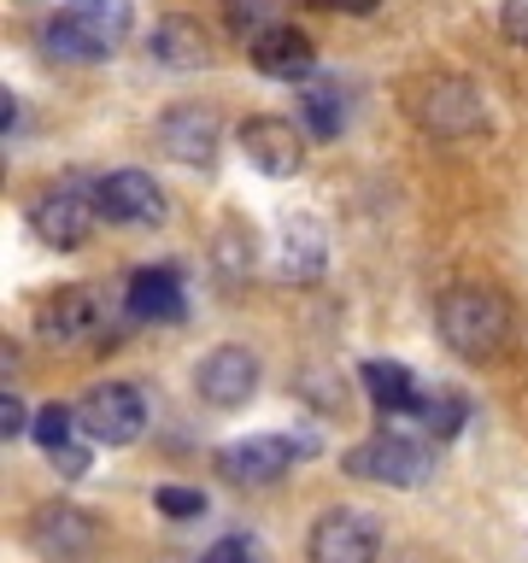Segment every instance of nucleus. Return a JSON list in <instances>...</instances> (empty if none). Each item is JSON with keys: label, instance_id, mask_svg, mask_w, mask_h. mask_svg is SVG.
Listing matches in <instances>:
<instances>
[{"label": "nucleus", "instance_id": "obj_1", "mask_svg": "<svg viewBox=\"0 0 528 563\" xmlns=\"http://www.w3.org/2000/svg\"><path fill=\"white\" fill-rule=\"evenodd\" d=\"M435 323H440V341H447L458 358H493L505 341H510V306L505 294L482 288V282H464V288H447L435 306Z\"/></svg>", "mask_w": 528, "mask_h": 563}, {"label": "nucleus", "instance_id": "obj_2", "mask_svg": "<svg viewBox=\"0 0 528 563\" xmlns=\"http://www.w3.org/2000/svg\"><path fill=\"white\" fill-rule=\"evenodd\" d=\"M130 24H135L130 0H65L47 24V53L53 59H77V65L112 59Z\"/></svg>", "mask_w": 528, "mask_h": 563}, {"label": "nucleus", "instance_id": "obj_3", "mask_svg": "<svg viewBox=\"0 0 528 563\" xmlns=\"http://www.w3.org/2000/svg\"><path fill=\"white\" fill-rule=\"evenodd\" d=\"M341 470L352 482H370V487H422L435 475V446L417 434L382 429V434L359 440L352 452H341Z\"/></svg>", "mask_w": 528, "mask_h": 563}, {"label": "nucleus", "instance_id": "obj_4", "mask_svg": "<svg viewBox=\"0 0 528 563\" xmlns=\"http://www.w3.org/2000/svg\"><path fill=\"white\" fill-rule=\"evenodd\" d=\"M77 417H82V434L95 440V446H130V440H141V429H147V399H141V387H130V382H100V387H88Z\"/></svg>", "mask_w": 528, "mask_h": 563}, {"label": "nucleus", "instance_id": "obj_5", "mask_svg": "<svg viewBox=\"0 0 528 563\" xmlns=\"http://www.w3.org/2000/svg\"><path fill=\"white\" fill-rule=\"evenodd\" d=\"M95 223H100V194H88V188H77V183L47 188L42 200L30 206V229H35V241L59 246V253L82 246L88 235H95Z\"/></svg>", "mask_w": 528, "mask_h": 563}, {"label": "nucleus", "instance_id": "obj_6", "mask_svg": "<svg viewBox=\"0 0 528 563\" xmlns=\"http://www.w3.org/2000/svg\"><path fill=\"white\" fill-rule=\"evenodd\" d=\"M299 457V440L288 434H253V440H235V446L218 452V475L229 487H271L294 470Z\"/></svg>", "mask_w": 528, "mask_h": 563}, {"label": "nucleus", "instance_id": "obj_7", "mask_svg": "<svg viewBox=\"0 0 528 563\" xmlns=\"http://www.w3.org/2000/svg\"><path fill=\"white\" fill-rule=\"evenodd\" d=\"M311 563H376L382 558V528L364 510H329L317 517L311 540H306Z\"/></svg>", "mask_w": 528, "mask_h": 563}, {"label": "nucleus", "instance_id": "obj_8", "mask_svg": "<svg viewBox=\"0 0 528 563\" xmlns=\"http://www.w3.org/2000/svg\"><path fill=\"white\" fill-rule=\"evenodd\" d=\"M30 545L47 563H82L100 545V522L77 505H42L30 517Z\"/></svg>", "mask_w": 528, "mask_h": 563}, {"label": "nucleus", "instance_id": "obj_9", "mask_svg": "<svg viewBox=\"0 0 528 563\" xmlns=\"http://www.w3.org/2000/svg\"><path fill=\"white\" fill-rule=\"evenodd\" d=\"M194 387H200L206 405L235 411V405H246L253 387H258V358L246 346H211L200 358V369H194Z\"/></svg>", "mask_w": 528, "mask_h": 563}, {"label": "nucleus", "instance_id": "obj_10", "mask_svg": "<svg viewBox=\"0 0 528 563\" xmlns=\"http://www.w3.org/2000/svg\"><path fill=\"white\" fill-rule=\"evenodd\" d=\"M218 135H223V123L200 100L170 106V112L158 118V147H165L176 165H211V158H218Z\"/></svg>", "mask_w": 528, "mask_h": 563}, {"label": "nucleus", "instance_id": "obj_11", "mask_svg": "<svg viewBox=\"0 0 528 563\" xmlns=\"http://www.w3.org/2000/svg\"><path fill=\"white\" fill-rule=\"evenodd\" d=\"M100 218H112L123 229H153L165 223V194H158V183L147 170H112L100 176Z\"/></svg>", "mask_w": 528, "mask_h": 563}, {"label": "nucleus", "instance_id": "obj_12", "mask_svg": "<svg viewBox=\"0 0 528 563\" xmlns=\"http://www.w3.org/2000/svg\"><path fill=\"white\" fill-rule=\"evenodd\" d=\"M123 306H130L135 323H183L188 317V288L176 264H141L123 288Z\"/></svg>", "mask_w": 528, "mask_h": 563}, {"label": "nucleus", "instance_id": "obj_13", "mask_svg": "<svg viewBox=\"0 0 528 563\" xmlns=\"http://www.w3.org/2000/svg\"><path fill=\"white\" fill-rule=\"evenodd\" d=\"M241 153H246V165H253L258 176H294L299 170V158H306V141H299V130L288 118H246L241 123Z\"/></svg>", "mask_w": 528, "mask_h": 563}, {"label": "nucleus", "instance_id": "obj_14", "mask_svg": "<svg viewBox=\"0 0 528 563\" xmlns=\"http://www.w3.org/2000/svg\"><path fill=\"white\" fill-rule=\"evenodd\" d=\"M35 446L47 452V464L59 470V475H82L88 470V446L95 440L82 434V417H77V405H42L35 411Z\"/></svg>", "mask_w": 528, "mask_h": 563}, {"label": "nucleus", "instance_id": "obj_15", "mask_svg": "<svg viewBox=\"0 0 528 563\" xmlns=\"http://www.w3.org/2000/svg\"><path fill=\"white\" fill-rule=\"evenodd\" d=\"M106 329V306L95 288H59L42 306V334L59 346H77V341H95V334Z\"/></svg>", "mask_w": 528, "mask_h": 563}, {"label": "nucleus", "instance_id": "obj_16", "mask_svg": "<svg viewBox=\"0 0 528 563\" xmlns=\"http://www.w3.org/2000/svg\"><path fill=\"white\" fill-rule=\"evenodd\" d=\"M422 130L429 135H470L482 130V95L464 82V77H440L429 95H422Z\"/></svg>", "mask_w": 528, "mask_h": 563}, {"label": "nucleus", "instance_id": "obj_17", "mask_svg": "<svg viewBox=\"0 0 528 563\" xmlns=\"http://www.w3.org/2000/svg\"><path fill=\"white\" fill-rule=\"evenodd\" d=\"M253 65L264 70V77H276V82H306L311 65H317V47H311L306 30L276 24V30H264L253 42Z\"/></svg>", "mask_w": 528, "mask_h": 563}, {"label": "nucleus", "instance_id": "obj_18", "mask_svg": "<svg viewBox=\"0 0 528 563\" xmlns=\"http://www.w3.org/2000/svg\"><path fill=\"white\" fill-rule=\"evenodd\" d=\"M364 394L387 417H422V394H429V387L394 358H364Z\"/></svg>", "mask_w": 528, "mask_h": 563}, {"label": "nucleus", "instance_id": "obj_19", "mask_svg": "<svg viewBox=\"0 0 528 563\" xmlns=\"http://www.w3.org/2000/svg\"><path fill=\"white\" fill-rule=\"evenodd\" d=\"M323 258H329V241H323V223L311 211H299L282 229V276L288 282H317L323 276Z\"/></svg>", "mask_w": 528, "mask_h": 563}, {"label": "nucleus", "instance_id": "obj_20", "mask_svg": "<svg viewBox=\"0 0 528 563\" xmlns=\"http://www.w3.org/2000/svg\"><path fill=\"white\" fill-rule=\"evenodd\" d=\"M299 118H306V130L317 141H334L346 123V100H341V82L334 77H311L306 88H299Z\"/></svg>", "mask_w": 528, "mask_h": 563}, {"label": "nucleus", "instance_id": "obj_21", "mask_svg": "<svg viewBox=\"0 0 528 563\" xmlns=\"http://www.w3.org/2000/svg\"><path fill=\"white\" fill-rule=\"evenodd\" d=\"M153 59L170 65V70L206 65V30L194 24V18H165V24L153 30Z\"/></svg>", "mask_w": 528, "mask_h": 563}, {"label": "nucleus", "instance_id": "obj_22", "mask_svg": "<svg viewBox=\"0 0 528 563\" xmlns=\"http://www.w3.org/2000/svg\"><path fill=\"white\" fill-rule=\"evenodd\" d=\"M464 422H470L464 394H452V387H429V394H422V429H429L435 440H452Z\"/></svg>", "mask_w": 528, "mask_h": 563}, {"label": "nucleus", "instance_id": "obj_23", "mask_svg": "<svg viewBox=\"0 0 528 563\" xmlns=\"http://www.w3.org/2000/svg\"><path fill=\"white\" fill-rule=\"evenodd\" d=\"M282 7H288V0H223V18H229L235 35H253L258 42L264 30L282 24Z\"/></svg>", "mask_w": 528, "mask_h": 563}, {"label": "nucleus", "instance_id": "obj_24", "mask_svg": "<svg viewBox=\"0 0 528 563\" xmlns=\"http://www.w3.org/2000/svg\"><path fill=\"white\" fill-rule=\"evenodd\" d=\"M153 505H158V517L188 522V517H200V510H206V493H194V487H158Z\"/></svg>", "mask_w": 528, "mask_h": 563}, {"label": "nucleus", "instance_id": "obj_25", "mask_svg": "<svg viewBox=\"0 0 528 563\" xmlns=\"http://www.w3.org/2000/svg\"><path fill=\"white\" fill-rule=\"evenodd\" d=\"M218 258H223V271H229V276H241L246 264H253V229L229 223L223 235H218Z\"/></svg>", "mask_w": 528, "mask_h": 563}, {"label": "nucleus", "instance_id": "obj_26", "mask_svg": "<svg viewBox=\"0 0 528 563\" xmlns=\"http://www.w3.org/2000/svg\"><path fill=\"white\" fill-rule=\"evenodd\" d=\"M200 563H271V558H264V545H258L253 534H223Z\"/></svg>", "mask_w": 528, "mask_h": 563}, {"label": "nucleus", "instance_id": "obj_27", "mask_svg": "<svg viewBox=\"0 0 528 563\" xmlns=\"http://www.w3.org/2000/svg\"><path fill=\"white\" fill-rule=\"evenodd\" d=\"M299 387H306V394L317 399V411H341V405H346V387L341 382H323V369H306V376H299Z\"/></svg>", "mask_w": 528, "mask_h": 563}, {"label": "nucleus", "instance_id": "obj_28", "mask_svg": "<svg viewBox=\"0 0 528 563\" xmlns=\"http://www.w3.org/2000/svg\"><path fill=\"white\" fill-rule=\"evenodd\" d=\"M499 30L517 47H528V0H505V7H499Z\"/></svg>", "mask_w": 528, "mask_h": 563}, {"label": "nucleus", "instance_id": "obj_29", "mask_svg": "<svg viewBox=\"0 0 528 563\" xmlns=\"http://www.w3.org/2000/svg\"><path fill=\"white\" fill-rule=\"evenodd\" d=\"M18 434H24V405H18V399L7 394V399H0V440L12 446Z\"/></svg>", "mask_w": 528, "mask_h": 563}, {"label": "nucleus", "instance_id": "obj_30", "mask_svg": "<svg viewBox=\"0 0 528 563\" xmlns=\"http://www.w3.org/2000/svg\"><path fill=\"white\" fill-rule=\"evenodd\" d=\"M311 7H323V12H346V18H364V12H376L382 0H311Z\"/></svg>", "mask_w": 528, "mask_h": 563}]
</instances>
